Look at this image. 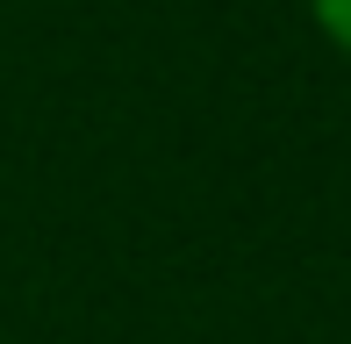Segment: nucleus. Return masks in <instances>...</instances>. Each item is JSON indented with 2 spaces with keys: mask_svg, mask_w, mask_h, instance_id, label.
I'll return each instance as SVG.
<instances>
[{
  "mask_svg": "<svg viewBox=\"0 0 351 344\" xmlns=\"http://www.w3.org/2000/svg\"><path fill=\"white\" fill-rule=\"evenodd\" d=\"M308 8H315V29L351 58V0H308Z\"/></svg>",
  "mask_w": 351,
  "mask_h": 344,
  "instance_id": "nucleus-1",
  "label": "nucleus"
}]
</instances>
